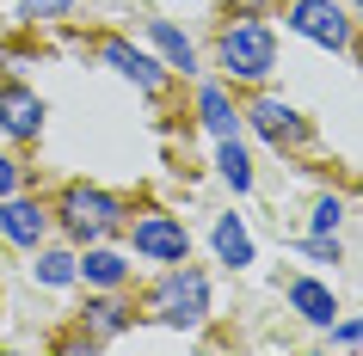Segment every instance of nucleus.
Instances as JSON below:
<instances>
[{
    "mask_svg": "<svg viewBox=\"0 0 363 356\" xmlns=\"http://www.w3.org/2000/svg\"><path fill=\"white\" fill-rule=\"evenodd\" d=\"M62 227L93 246V240H105V234L123 227V203L105 197V190H93V185H68V197H62Z\"/></svg>",
    "mask_w": 363,
    "mask_h": 356,
    "instance_id": "obj_1",
    "label": "nucleus"
},
{
    "mask_svg": "<svg viewBox=\"0 0 363 356\" xmlns=\"http://www.w3.org/2000/svg\"><path fill=\"white\" fill-rule=\"evenodd\" d=\"M271 62H277V43H271V31L259 19H240L222 31V68L234 80H265Z\"/></svg>",
    "mask_w": 363,
    "mask_h": 356,
    "instance_id": "obj_2",
    "label": "nucleus"
},
{
    "mask_svg": "<svg viewBox=\"0 0 363 356\" xmlns=\"http://www.w3.org/2000/svg\"><path fill=\"white\" fill-rule=\"evenodd\" d=\"M154 314L167 319V326H197V319L210 314V282H203V270H172L160 282V295H154Z\"/></svg>",
    "mask_w": 363,
    "mask_h": 356,
    "instance_id": "obj_3",
    "label": "nucleus"
},
{
    "mask_svg": "<svg viewBox=\"0 0 363 356\" xmlns=\"http://www.w3.org/2000/svg\"><path fill=\"white\" fill-rule=\"evenodd\" d=\"M284 19H289V31H302L320 50H345L351 43V19L339 13V0H289Z\"/></svg>",
    "mask_w": 363,
    "mask_h": 356,
    "instance_id": "obj_4",
    "label": "nucleus"
},
{
    "mask_svg": "<svg viewBox=\"0 0 363 356\" xmlns=\"http://www.w3.org/2000/svg\"><path fill=\"white\" fill-rule=\"evenodd\" d=\"M135 252H142V258H160V264H185L191 234L172 222V215H142V222H135Z\"/></svg>",
    "mask_w": 363,
    "mask_h": 356,
    "instance_id": "obj_5",
    "label": "nucleus"
},
{
    "mask_svg": "<svg viewBox=\"0 0 363 356\" xmlns=\"http://www.w3.org/2000/svg\"><path fill=\"white\" fill-rule=\"evenodd\" d=\"M99 56L111 62V68H117L123 80H135L142 93H160V86H167V68H160L154 56H142L135 43H123V38H105V43H99Z\"/></svg>",
    "mask_w": 363,
    "mask_h": 356,
    "instance_id": "obj_6",
    "label": "nucleus"
},
{
    "mask_svg": "<svg viewBox=\"0 0 363 356\" xmlns=\"http://www.w3.org/2000/svg\"><path fill=\"white\" fill-rule=\"evenodd\" d=\"M0 130L6 135H38L43 130V98L31 86H0Z\"/></svg>",
    "mask_w": 363,
    "mask_h": 356,
    "instance_id": "obj_7",
    "label": "nucleus"
},
{
    "mask_svg": "<svg viewBox=\"0 0 363 356\" xmlns=\"http://www.w3.org/2000/svg\"><path fill=\"white\" fill-rule=\"evenodd\" d=\"M252 130H259V135H271V142H277V148H284V142H302V117H296V111H289V105H284V98H252Z\"/></svg>",
    "mask_w": 363,
    "mask_h": 356,
    "instance_id": "obj_8",
    "label": "nucleus"
},
{
    "mask_svg": "<svg viewBox=\"0 0 363 356\" xmlns=\"http://www.w3.org/2000/svg\"><path fill=\"white\" fill-rule=\"evenodd\" d=\"M289 307H296L302 319H314V326H333V319H339V301H333V289H320V282H308V277L289 282Z\"/></svg>",
    "mask_w": 363,
    "mask_h": 356,
    "instance_id": "obj_9",
    "label": "nucleus"
},
{
    "mask_svg": "<svg viewBox=\"0 0 363 356\" xmlns=\"http://www.w3.org/2000/svg\"><path fill=\"white\" fill-rule=\"evenodd\" d=\"M43 227H50V215H43L38 203H6L0 209V234H6L13 246H38Z\"/></svg>",
    "mask_w": 363,
    "mask_h": 356,
    "instance_id": "obj_10",
    "label": "nucleus"
},
{
    "mask_svg": "<svg viewBox=\"0 0 363 356\" xmlns=\"http://www.w3.org/2000/svg\"><path fill=\"white\" fill-rule=\"evenodd\" d=\"M216 252H222V264H252V240H247V227H240V215L216 222Z\"/></svg>",
    "mask_w": 363,
    "mask_h": 356,
    "instance_id": "obj_11",
    "label": "nucleus"
},
{
    "mask_svg": "<svg viewBox=\"0 0 363 356\" xmlns=\"http://www.w3.org/2000/svg\"><path fill=\"white\" fill-rule=\"evenodd\" d=\"M148 38L160 43V50H167V62H172V68H185V74H191V68H197V50H191V43H185V38H179V31H172L167 19H148Z\"/></svg>",
    "mask_w": 363,
    "mask_h": 356,
    "instance_id": "obj_12",
    "label": "nucleus"
},
{
    "mask_svg": "<svg viewBox=\"0 0 363 356\" xmlns=\"http://www.w3.org/2000/svg\"><path fill=\"white\" fill-rule=\"evenodd\" d=\"M216 166H222V178H228L234 190L252 185V166H247V148L234 142V135H222V148H216Z\"/></svg>",
    "mask_w": 363,
    "mask_h": 356,
    "instance_id": "obj_13",
    "label": "nucleus"
},
{
    "mask_svg": "<svg viewBox=\"0 0 363 356\" xmlns=\"http://www.w3.org/2000/svg\"><path fill=\"white\" fill-rule=\"evenodd\" d=\"M123 270H130V264L117 258V252H86V258H80V277L99 282V289H117V282H123Z\"/></svg>",
    "mask_w": 363,
    "mask_h": 356,
    "instance_id": "obj_14",
    "label": "nucleus"
},
{
    "mask_svg": "<svg viewBox=\"0 0 363 356\" xmlns=\"http://www.w3.org/2000/svg\"><path fill=\"white\" fill-rule=\"evenodd\" d=\"M197 111H203V123H210L216 135H234V105H228L222 86H203V93H197Z\"/></svg>",
    "mask_w": 363,
    "mask_h": 356,
    "instance_id": "obj_15",
    "label": "nucleus"
},
{
    "mask_svg": "<svg viewBox=\"0 0 363 356\" xmlns=\"http://www.w3.org/2000/svg\"><path fill=\"white\" fill-rule=\"evenodd\" d=\"M80 277V258L74 252H43L38 258V282H50V289H62V282Z\"/></svg>",
    "mask_w": 363,
    "mask_h": 356,
    "instance_id": "obj_16",
    "label": "nucleus"
},
{
    "mask_svg": "<svg viewBox=\"0 0 363 356\" xmlns=\"http://www.w3.org/2000/svg\"><path fill=\"white\" fill-rule=\"evenodd\" d=\"M86 326L111 338V332H123V326H130V314H123L117 301H99V307H86Z\"/></svg>",
    "mask_w": 363,
    "mask_h": 356,
    "instance_id": "obj_17",
    "label": "nucleus"
},
{
    "mask_svg": "<svg viewBox=\"0 0 363 356\" xmlns=\"http://www.w3.org/2000/svg\"><path fill=\"white\" fill-rule=\"evenodd\" d=\"M339 215H345L339 197H320V203H314V227H320V234H333V227H339Z\"/></svg>",
    "mask_w": 363,
    "mask_h": 356,
    "instance_id": "obj_18",
    "label": "nucleus"
},
{
    "mask_svg": "<svg viewBox=\"0 0 363 356\" xmlns=\"http://www.w3.org/2000/svg\"><path fill=\"white\" fill-rule=\"evenodd\" d=\"M68 6H80V0H25V19H56Z\"/></svg>",
    "mask_w": 363,
    "mask_h": 356,
    "instance_id": "obj_19",
    "label": "nucleus"
},
{
    "mask_svg": "<svg viewBox=\"0 0 363 356\" xmlns=\"http://www.w3.org/2000/svg\"><path fill=\"white\" fill-rule=\"evenodd\" d=\"M13 185H19V166H13V160L0 154V197H13Z\"/></svg>",
    "mask_w": 363,
    "mask_h": 356,
    "instance_id": "obj_20",
    "label": "nucleus"
},
{
    "mask_svg": "<svg viewBox=\"0 0 363 356\" xmlns=\"http://www.w3.org/2000/svg\"><path fill=\"white\" fill-rule=\"evenodd\" d=\"M333 338H339V344H363V319H351V326H339Z\"/></svg>",
    "mask_w": 363,
    "mask_h": 356,
    "instance_id": "obj_21",
    "label": "nucleus"
}]
</instances>
